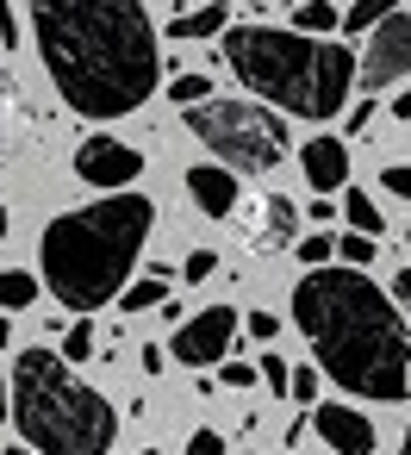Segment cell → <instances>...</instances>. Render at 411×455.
Returning <instances> with one entry per match:
<instances>
[{
  "label": "cell",
  "instance_id": "obj_1",
  "mask_svg": "<svg viewBox=\"0 0 411 455\" xmlns=\"http://www.w3.org/2000/svg\"><path fill=\"white\" fill-rule=\"evenodd\" d=\"M32 38L57 100L82 119H125L162 88L156 20L138 0H44Z\"/></svg>",
  "mask_w": 411,
  "mask_h": 455
},
{
  "label": "cell",
  "instance_id": "obj_2",
  "mask_svg": "<svg viewBox=\"0 0 411 455\" xmlns=\"http://www.w3.org/2000/svg\"><path fill=\"white\" fill-rule=\"evenodd\" d=\"M293 324L305 331L318 374L355 399H411V331L392 293L355 268H312L293 281Z\"/></svg>",
  "mask_w": 411,
  "mask_h": 455
},
{
  "label": "cell",
  "instance_id": "obj_3",
  "mask_svg": "<svg viewBox=\"0 0 411 455\" xmlns=\"http://www.w3.org/2000/svg\"><path fill=\"white\" fill-rule=\"evenodd\" d=\"M150 231H156V200H144L138 188L107 194V200L75 206V212H57L44 225V243H38L51 299L69 306L75 318H94L107 299H125Z\"/></svg>",
  "mask_w": 411,
  "mask_h": 455
},
{
  "label": "cell",
  "instance_id": "obj_4",
  "mask_svg": "<svg viewBox=\"0 0 411 455\" xmlns=\"http://www.w3.org/2000/svg\"><path fill=\"white\" fill-rule=\"evenodd\" d=\"M218 57L262 107L312 125H330L355 100V76H361V51L336 38H299L293 26H262V20L231 26L218 38Z\"/></svg>",
  "mask_w": 411,
  "mask_h": 455
},
{
  "label": "cell",
  "instance_id": "obj_5",
  "mask_svg": "<svg viewBox=\"0 0 411 455\" xmlns=\"http://www.w3.org/2000/svg\"><path fill=\"white\" fill-rule=\"evenodd\" d=\"M7 387H13V424L32 455H107L119 443L113 399L75 380L57 349H20Z\"/></svg>",
  "mask_w": 411,
  "mask_h": 455
},
{
  "label": "cell",
  "instance_id": "obj_6",
  "mask_svg": "<svg viewBox=\"0 0 411 455\" xmlns=\"http://www.w3.org/2000/svg\"><path fill=\"white\" fill-rule=\"evenodd\" d=\"M187 132H194V138L212 150V163L231 169V175H268V169H281V156L293 150L287 119H281L274 107H262V100H206V107L187 113Z\"/></svg>",
  "mask_w": 411,
  "mask_h": 455
},
{
  "label": "cell",
  "instance_id": "obj_7",
  "mask_svg": "<svg viewBox=\"0 0 411 455\" xmlns=\"http://www.w3.org/2000/svg\"><path fill=\"white\" fill-rule=\"evenodd\" d=\"M237 331H243V318L231 312V306H206V312H194L181 331H175V355H181V368H225L231 362V343H237Z\"/></svg>",
  "mask_w": 411,
  "mask_h": 455
},
{
  "label": "cell",
  "instance_id": "obj_8",
  "mask_svg": "<svg viewBox=\"0 0 411 455\" xmlns=\"http://www.w3.org/2000/svg\"><path fill=\"white\" fill-rule=\"evenodd\" d=\"M399 82H411V13H392L361 44V76H355V88H368V94L399 88Z\"/></svg>",
  "mask_w": 411,
  "mask_h": 455
},
{
  "label": "cell",
  "instance_id": "obj_9",
  "mask_svg": "<svg viewBox=\"0 0 411 455\" xmlns=\"http://www.w3.org/2000/svg\"><path fill=\"white\" fill-rule=\"evenodd\" d=\"M75 175L88 188H107V194H131V181L144 175V150H131L125 138H82L75 150Z\"/></svg>",
  "mask_w": 411,
  "mask_h": 455
},
{
  "label": "cell",
  "instance_id": "obj_10",
  "mask_svg": "<svg viewBox=\"0 0 411 455\" xmlns=\"http://www.w3.org/2000/svg\"><path fill=\"white\" fill-rule=\"evenodd\" d=\"M299 169H305V188L312 194H349V138L336 132H318L312 144H299Z\"/></svg>",
  "mask_w": 411,
  "mask_h": 455
},
{
  "label": "cell",
  "instance_id": "obj_11",
  "mask_svg": "<svg viewBox=\"0 0 411 455\" xmlns=\"http://www.w3.org/2000/svg\"><path fill=\"white\" fill-rule=\"evenodd\" d=\"M237 225L249 231V250L274 256V250H287V243H293V231H299V212H293V200H287V194H268V200H256V206L243 200Z\"/></svg>",
  "mask_w": 411,
  "mask_h": 455
},
{
  "label": "cell",
  "instance_id": "obj_12",
  "mask_svg": "<svg viewBox=\"0 0 411 455\" xmlns=\"http://www.w3.org/2000/svg\"><path fill=\"white\" fill-rule=\"evenodd\" d=\"M312 430H318V436H324V449H336V455H374V424H368V411H355V405L318 399Z\"/></svg>",
  "mask_w": 411,
  "mask_h": 455
},
{
  "label": "cell",
  "instance_id": "obj_13",
  "mask_svg": "<svg viewBox=\"0 0 411 455\" xmlns=\"http://www.w3.org/2000/svg\"><path fill=\"white\" fill-rule=\"evenodd\" d=\"M181 181H187V194H194V206H200L206 219H237V212H243V188H237L231 169H218V163H194Z\"/></svg>",
  "mask_w": 411,
  "mask_h": 455
},
{
  "label": "cell",
  "instance_id": "obj_14",
  "mask_svg": "<svg viewBox=\"0 0 411 455\" xmlns=\"http://www.w3.org/2000/svg\"><path fill=\"white\" fill-rule=\"evenodd\" d=\"M26 132H32V113H26V94H20V82H13V76H0V169H7V163L20 156V144H26Z\"/></svg>",
  "mask_w": 411,
  "mask_h": 455
},
{
  "label": "cell",
  "instance_id": "obj_15",
  "mask_svg": "<svg viewBox=\"0 0 411 455\" xmlns=\"http://www.w3.org/2000/svg\"><path fill=\"white\" fill-rule=\"evenodd\" d=\"M231 32V7L212 0V7H175L169 20V38H225Z\"/></svg>",
  "mask_w": 411,
  "mask_h": 455
},
{
  "label": "cell",
  "instance_id": "obj_16",
  "mask_svg": "<svg viewBox=\"0 0 411 455\" xmlns=\"http://www.w3.org/2000/svg\"><path fill=\"white\" fill-rule=\"evenodd\" d=\"M293 32L299 38H336L343 32V7H336V0H299V7H293Z\"/></svg>",
  "mask_w": 411,
  "mask_h": 455
},
{
  "label": "cell",
  "instance_id": "obj_17",
  "mask_svg": "<svg viewBox=\"0 0 411 455\" xmlns=\"http://www.w3.org/2000/svg\"><path fill=\"white\" fill-rule=\"evenodd\" d=\"M392 13H399L392 0H355V7H343V38H361V44H368Z\"/></svg>",
  "mask_w": 411,
  "mask_h": 455
},
{
  "label": "cell",
  "instance_id": "obj_18",
  "mask_svg": "<svg viewBox=\"0 0 411 455\" xmlns=\"http://www.w3.org/2000/svg\"><path fill=\"white\" fill-rule=\"evenodd\" d=\"M343 219H349V231H355V237H374V243H380V231H386L380 200H374V194H361V188H349V194H343Z\"/></svg>",
  "mask_w": 411,
  "mask_h": 455
},
{
  "label": "cell",
  "instance_id": "obj_19",
  "mask_svg": "<svg viewBox=\"0 0 411 455\" xmlns=\"http://www.w3.org/2000/svg\"><path fill=\"white\" fill-rule=\"evenodd\" d=\"M38 299V275L26 268H0V312H26Z\"/></svg>",
  "mask_w": 411,
  "mask_h": 455
},
{
  "label": "cell",
  "instance_id": "obj_20",
  "mask_svg": "<svg viewBox=\"0 0 411 455\" xmlns=\"http://www.w3.org/2000/svg\"><path fill=\"white\" fill-rule=\"evenodd\" d=\"M169 100L194 113V107H206V100H218V94H212V76H175V82H169Z\"/></svg>",
  "mask_w": 411,
  "mask_h": 455
},
{
  "label": "cell",
  "instance_id": "obj_21",
  "mask_svg": "<svg viewBox=\"0 0 411 455\" xmlns=\"http://www.w3.org/2000/svg\"><path fill=\"white\" fill-rule=\"evenodd\" d=\"M125 312H150V306H169V281H156V275H144V281H131L125 287V299H119Z\"/></svg>",
  "mask_w": 411,
  "mask_h": 455
},
{
  "label": "cell",
  "instance_id": "obj_22",
  "mask_svg": "<svg viewBox=\"0 0 411 455\" xmlns=\"http://www.w3.org/2000/svg\"><path fill=\"white\" fill-rule=\"evenodd\" d=\"M94 343H100L94 318H75V324L63 331V349H57V355H63V362H88V355H94Z\"/></svg>",
  "mask_w": 411,
  "mask_h": 455
},
{
  "label": "cell",
  "instance_id": "obj_23",
  "mask_svg": "<svg viewBox=\"0 0 411 455\" xmlns=\"http://www.w3.org/2000/svg\"><path fill=\"white\" fill-rule=\"evenodd\" d=\"M293 256L305 262V275H312V268H330V256H336V237H330V231H312V237H305Z\"/></svg>",
  "mask_w": 411,
  "mask_h": 455
},
{
  "label": "cell",
  "instance_id": "obj_24",
  "mask_svg": "<svg viewBox=\"0 0 411 455\" xmlns=\"http://www.w3.org/2000/svg\"><path fill=\"white\" fill-rule=\"evenodd\" d=\"M336 256H343V262H349V268L361 275V268H368V262L380 256V243H374V237H355V231H343V237H336Z\"/></svg>",
  "mask_w": 411,
  "mask_h": 455
},
{
  "label": "cell",
  "instance_id": "obj_25",
  "mask_svg": "<svg viewBox=\"0 0 411 455\" xmlns=\"http://www.w3.org/2000/svg\"><path fill=\"white\" fill-rule=\"evenodd\" d=\"M256 374L274 387V393H293V368L281 362V349H262V362H256Z\"/></svg>",
  "mask_w": 411,
  "mask_h": 455
},
{
  "label": "cell",
  "instance_id": "obj_26",
  "mask_svg": "<svg viewBox=\"0 0 411 455\" xmlns=\"http://www.w3.org/2000/svg\"><path fill=\"white\" fill-rule=\"evenodd\" d=\"M212 268H218V256H212V250H187L181 281H187V287H200V281H212Z\"/></svg>",
  "mask_w": 411,
  "mask_h": 455
},
{
  "label": "cell",
  "instance_id": "obj_27",
  "mask_svg": "<svg viewBox=\"0 0 411 455\" xmlns=\"http://www.w3.org/2000/svg\"><path fill=\"white\" fill-rule=\"evenodd\" d=\"M293 405L318 411V368H293Z\"/></svg>",
  "mask_w": 411,
  "mask_h": 455
},
{
  "label": "cell",
  "instance_id": "obj_28",
  "mask_svg": "<svg viewBox=\"0 0 411 455\" xmlns=\"http://www.w3.org/2000/svg\"><path fill=\"white\" fill-rule=\"evenodd\" d=\"M243 331H249L256 343H274V337H281V318H274V312H249V318H243Z\"/></svg>",
  "mask_w": 411,
  "mask_h": 455
},
{
  "label": "cell",
  "instance_id": "obj_29",
  "mask_svg": "<svg viewBox=\"0 0 411 455\" xmlns=\"http://www.w3.org/2000/svg\"><path fill=\"white\" fill-rule=\"evenodd\" d=\"M380 188H386V194H399V200H411V163H392V169H380Z\"/></svg>",
  "mask_w": 411,
  "mask_h": 455
},
{
  "label": "cell",
  "instance_id": "obj_30",
  "mask_svg": "<svg viewBox=\"0 0 411 455\" xmlns=\"http://www.w3.org/2000/svg\"><path fill=\"white\" fill-rule=\"evenodd\" d=\"M181 455H231V449H225V436H218V430H194Z\"/></svg>",
  "mask_w": 411,
  "mask_h": 455
},
{
  "label": "cell",
  "instance_id": "obj_31",
  "mask_svg": "<svg viewBox=\"0 0 411 455\" xmlns=\"http://www.w3.org/2000/svg\"><path fill=\"white\" fill-rule=\"evenodd\" d=\"M218 380H225V387H256L262 374H256V362H225V368H218Z\"/></svg>",
  "mask_w": 411,
  "mask_h": 455
},
{
  "label": "cell",
  "instance_id": "obj_32",
  "mask_svg": "<svg viewBox=\"0 0 411 455\" xmlns=\"http://www.w3.org/2000/svg\"><path fill=\"white\" fill-rule=\"evenodd\" d=\"M0 51H20V13L0 0Z\"/></svg>",
  "mask_w": 411,
  "mask_h": 455
},
{
  "label": "cell",
  "instance_id": "obj_33",
  "mask_svg": "<svg viewBox=\"0 0 411 455\" xmlns=\"http://www.w3.org/2000/svg\"><path fill=\"white\" fill-rule=\"evenodd\" d=\"M169 368V349L162 343H144V374H162Z\"/></svg>",
  "mask_w": 411,
  "mask_h": 455
},
{
  "label": "cell",
  "instance_id": "obj_34",
  "mask_svg": "<svg viewBox=\"0 0 411 455\" xmlns=\"http://www.w3.org/2000/svg\"><path fill=\"white\" fill-rule=\"evenodd\" d=\"M392 299H399V312H411V268L392 275Z\"/></svg>",
  "mask_w": 411,
  "mask_h": 455
},
{
  "label": "cell",
  "instance_id": "obj_35",
  "mask_svg": "<svg viewBox=\"0 0 411 455\" xmlns=\"http://www.w3.org/2000/svg\"><path fill=\"white\" fill-rule=\"evenodd\" d=\"M368 119H374V100H355V107H349V132H361Z\"/></svg>",
  "mask_w": 411,
  "mask_h": 455
},
{
  "label": "cell",
  "instance_id": "obj_36",
  "mask_svg": "<svg viewBox=\"0 0 411 455\" xmlns=\"http://www.w3.org/2000/svg\"><path fill=\"white\" fill-rule=\"evenodd\" d=\"M392 119H411V82L399 88V100H392Z\"/></svg>",
  "mask_w": 411,
  "mask_h": 455
},
{
  "label": "cell",
  "instance_id": "obj_37",
  "mask_svg": "<svg viewBox=\"0 0 411 455\" xmlns=\"http://www.w3.org/2000/svg\"><path fill=\"white\" fill-rule=\"evenodd\" d=\"M7 418H13V387L0 380V424H7Z\"/></svg>",
  "mask_w": 411,
  "mask_h": 455
},
{
  "label": "cell",
  "instance_id": "obj_38",
  "mask_svg": "<svg viewBox=\"0 0 411 455\" xmlns=\"http://www.w3.org/2000/svg\"><path fill=\"white\" fill-rule=\"evenodd\" d=\"M7 343H13V324H7V318H0V355H7Z\"/></svg>",
  "mask_w": 411,
  "mask_h": 455
},
{
  "label": "cell",
  "instance_id": "obj_39",
  "mask_svg": "<svg viewBox=\"0 0 411 455\" xmlns=\"http://www.w3.org/2000/svg\"><path fill=\"white\" fill-rule=\"evenodd\" d=\"M399 455H411V424H405V436H399Z\"/></svg>",
  "mask_w": 411,
  "mask_h": 455
},
{
  "label": "cell",
  "instance_id": "obj_40",
  "mask_svg": "<svg viewBox=\"0 0 411 455\" xmlns=\"http://www.w3.org/2000/svg\"><path fill=\"white\" fill-rule=\"evenodd\" d=\"M0 237H7V200H0Z\"/></svg>",
  "mask_w": 411,
  "mask_h": 455
},
{
  "label": "cell",
  "instance_id": "obj_41",
  "mask_svg": "<svg viewBox=\"0 0 411 455\" xmlns=\"http://www.w3.org/2000/svg\"><path fill=\"white\" fill-rule=\"evenodd\" d=\"M7 455H32V449H26V443H20V449H7Z\"/></svg>",
  "mask_w": 411,
  "mask_h": 455
},
{
  "label": "cell",
  "instance_id": "obj_42",
  "mask_svg": "<svg viewBox=\"0 0 411 455\" xmlns=\"http://www.w3.org/2000/svg\"><path fill=\"white\" fill-rule=\"evenodd\" d=\"M138 455H156V449H138Z\"/></svg>",
  "mask_w": 411,
  "mask_h": 455
}]
</instances>
